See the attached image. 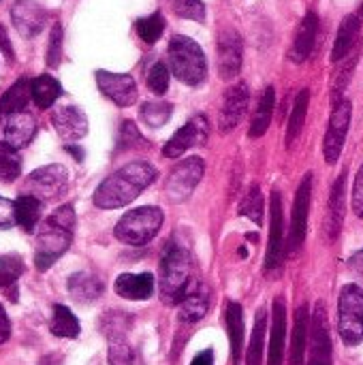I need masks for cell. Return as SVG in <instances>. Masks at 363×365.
Masks as SVG:
<instances>
[{
  "label": "cell",
  "instance_id": "1",
  "mask_svg": "<svg viewBox=\"0 0 363 365\" xmlns=\"http://www.w3.org/2000/svg\"><path fill=\"white\" fill-rule=\"evenodd\" d=\"M156 178V169L145 160H133L111 175H107L96 192H94V205L101 210H118L128 203H133Z\"/></svg>",
  "mask_w": 363,
  "mask_h": 365
},
{
  "label": "cell",
  "instance_id": "2",
  "mask_svg": "<svg viewBox=\"0 0 363 365\" xmlns=\"http://www.w3.org/2000/svg\"><path fill=\"white\" fill-rule=\"evenodd\" d=\"M75 231L73 205L58 207L45 222H41L34 240V265L39 272L49 269L71 246Z\"/></svg>",
  "mask_w": 363,
  "mask_h": 365
},
{
  "label": "cell",
  "instance_id": "3",
  "mask_svg": "<svg viewBox=\"0 0 363 365\" xmlns=\"http://www.w3.org/2000/svg\"><path fill=\"white\" fill-rule=\"evenodd\" d=\"M190 274H193V265H190V255L182 244H169L163 261H160V299L169 306L173 304H182V299L188 295L190 287Z\"/></svg>",
  "mask_w": 363,
  "mask_h": 365
},
{
  "label": "cell",
  "instance_id": "4",
  "mask_svg": "<svg viewBox=\"0 0 363 365\" xmlns=\"http://www.w3.org/2000/svg\"><path fill=\"white\" fill-rule=\"evenodd\" d=\"M169 68L186 86H199L208 77L203 49L197 41L184 34H175L169 41Z\"/></svg>",
  "mask_w": 363,
  "mask_h": 365
},
{
  "label": "cell",
  "instance_id": "5",
  "mask_svg": "<svg viewBox=\"0 0 363 365\" xmlns=\"http://www.w3.org/2000/svg\"><path fill=\"white\" fill-rule=\"evenodd\" d=\"M160 227H163V212L158 207L148 205V207H137V210L126 212L118 220L113 233L122 244L145 246L150 240L156 237Z\"/></svg>",
  "mask_w": 363,
  "mask_h": 365
},
{
  "label": "cell",
  "instance_id": "6",
  "mask_svg": "<svg viewBox=\"0 0 363 365\" xmlns=\"http://www.w3.org/2000/svg\"><path fill=\"white\" fill-rule=\"evenodd\" d=\"M338 331L344 344L355 346L363 338V291L347 284L338 299Z\"/></svg>",
  "mask_w": 363,
  "mask_h": 365
},
{
  "label": "cell",
  "instance_id": "7",
  "mask_svg": "<svg viewBox=\"0 0 363 365\" xmlns=\"http://www.w3.org/2000/svg\"><path fill=\"white\" fill-rule=\"evenodd\" d=\"M68 186V171L62 165H47L41 169H34L26 180H24V190L26 195L43 201H53L66 192Z\"/></svg>",
  "mask_w": 363,
  "mask_h": 365
},
{
  "label": "cell",
  "instance_id": "8",
  "mask_svg": "<svg viewBox=\"0 0 363 365\" xmlns=\"http://www.w3.org/2000/svg\"><path fill=\"white\" fill-rule=\"evenodd\" d=\"M351 111H353V107H351V103L347 98H342V101H338L334 105V111H332V118H329V128H327L325 141H323V156H325L327 165L338 163V158L342 154L347 133H349V126H351Z\"/></svg>",
  "mask_w": 363,
  "mask_h": 365
},
{
  "label": "cell",
  "instance_id": "9",
  "mask_svg": "<svg viewBox=\"0 0 363 365\" xmlns=\"http://www.w3.org/2000/svg\"><path fill=\"white\" fill-rule=\"evenodd\" d=\"M310 201H312V173H306L297 195H295V205H293V216H291V231H289V255H297L304 246L306 240V229H308V212H310Z\"/></svg>",
  "mask_w": 363,
  "mask_h": 365
},
{
  "label": "cell",
  "instance_id": "10",
  "mask_svg": "<svg viewBox=\"0 0 363 365\" xmlns=\"http://www.w3.org/2000/svg\"><path fill=\"white\" fill-rule=\"evenodd\" d=\"M203 171H205V165L201 158L197 156H190L186 160H182L167 178L165 182V188H167V195L173 199V201H184L190 197V192L195 190V186L201 182L203 178Z\"/></svg>",
  "mask_w": 363,
  "mask_h": 365
},
{
  "label": "cell",
  "instance_id": "11",
  "mask_svg": "<svg viewBox=\"0 0 363 365\" xmlns=\"http://www.w3.org/2000/svg\"><path fill=\"white\" fill-rule=\"evenodd\" d=\"M308 365H332V336L325 306L319 302L310 319V357Z\"/></svg>",
  "mask_w": 363,
  "mask_h": 365
},
{
  "label": "cell",
  "instance_id": "12",
  "mask_svg": "<svg viewBox=\"0 0 363 365\" xmlns=\"http://www.w3.org/2000/svg\"><path fill=\"white\" fill-rule=\"evenodd\" d=\"M96 86L118 107H131V105L137 103V96H139L137 94V83L126 73L96 71Z\"/></svg>",
  "mask_w": 363,
  "mask_h": 365
},
{
  "label": "cell",
  "instance_id": "13",
  "mask_svg": "<svg viewBox=\"0 0 363 365\" xmlns=\"http://www.w3.org/2000/svg\"><path fill=\"white\" fill-rule=\"evenodd\" d=\"M270 242H267V257L265 269L276 272L282 263V246H285V220H282V197L280 192H272L270 197Z\"/></svg>",
  "mask_w": 363,
  "mask_h": 365
},
{
  "label": "cell",
  "instance_id": "14",
  "mask_svg": "<svg viewBox=\"0 0 363 365\" xmlns=\"http://www.w3.org/2000/svg\"><path fill=\"white\" fill-rule=\"evenodd\" d=\"M51 124L62 141L73 143L88 135V115L77 105H60L51 111Z\"/></svg>",
  "mask_w": 363,
  "mask_h": 365
},
{
  "label": "cell",
  "instance_id": "15",
  "mask_svg": "<svg viewBox=\"0 0 363 365\" xmlns=\"http://www.w3.org/2000/svg\"><path fill=\"white\" fill-rule=\"evenodd\" d=\"M208 133H210L208 120H205L203 115H197V118L188 120V122H186V124L167 141V143H165L163 154H165L167 158H178V156H182L184 152H188L190 148L201 145V143L208 139Z\"/></svg>",
  "mask_w": 363,
  "mask_h": 365
},
{
  "label": "cell",
  "instance_id": "16",
  "mask_svg": "<svg viewBox=\"0 0 363 365\" xmlns=\"http://www.w3.org/2000/svg\"><path fill=\"white\" fill-rule=\"evenodd\" d=\"M244 47L242 38L233 28H227L218 36V73L223 79H233L242 71Z\"/></svg>",
  "mask_w": 363,
  "mask_h": 365
},
{
  "label": "cell",
  "instance_id": "17",
  "mask_svg": "<svg viewBox=\"0 0 363 365\" xmlns=\"http://www.w3.org/2000/svg\"><path fill=\"white\" fill-rule=\"evenodd\" d=\"M248 101H250V90L248 86L235 83L225 92L223 98V107H220V115H218V128L220 133H231L244 118L246 109H248Z\"/></svg>",
  "mask_w": 363,
  "mask_h": 365
},
{
  "label": "cell",
  "instance_id": "18",
  "mask_svg": "<svg viewBox=\"0 0 363 365\" xmlns=\"http://www.w3.org/2000/svg\"><path fill=\"white\" fill-rule=\"evenodd\" d=\"M11 19L21 36L32 38L45 28L47 11L34 0H15L11 6Z\"/></svg>",
  "mask_w": 363,
  "mask_h": 365
},
{
  "label": "cell",
  "instance_id": "19",
  "mask_svg": "<svg viewBox=\"0 0 363 365\" xmlns=\"http://www.w3.org/2000/svg\"><path fill=\"white\" fill-rule=\"evenodd\" d=\"M0 133H2V141L6 145H11L13 150H21L36 135V120L28 111L4 115V120L0 124Z\"/></svg>",
  "mask_w": 363,
  "mask_h": 365
},
{
  "label": "cell",
  "instance_id": "20",
  "mask_svg": "<svg viewBox=\"0 0 363 365\" xmlns=\"http://www.w3.org/2000/svg\"><path fill=\"white\" fill-rule=\"evenodd\" d=\"M113 289L124 299L143 302V299H150L152 293H154V276L150 272H143V274H122V276H118Z\"/></svg>",
  "mask_w": 363,
  "mask_h": 365
},
{
  "label": "cell",
  "instance_id": "21",
  "mask_svg": "<svg viewBox=\"0 0 363 365\" xmlns=\"http://www.w3.org/2000/svg\"><path fill=\"white\" fill-rule=\"evenodd\" d=\"M285 340H287V306H285V299L278 297V299H274L272 334H270V361H267V365H282Z\"/></svg>",
  "mask_w": 363,
  "mask_h": 365
},
{
  "label": "cell",
  "instance_id": "22",
  "mask_svg": "<svg viewBox=\"0 0 363 365\" xmlns=\"http://www.w3.org/2000/svg\"><path fill=\"white\" fill-rule=\"evenodd\" d=\"M317 32H319V17H317V13L310 11V13H306V17L302 19L300 28H297L295 41H293V47H291V60L304 62L312 53Z\"/></svg>",
  "mask_w": 363,
  "mask_h": 365
},
{
  "label": "cell",
  "instance_id": "23",
  "mask_svg": "<svg viewBox=\"0 0 363 365\" xmlns=\"http://www.w3.org/2000/svg\"><path fill=\"white\" fill-rule=\"evenodd\" d=\"M344 212H347V171L336 180L332 199H329V222H327V233L332 240L338 237L342 222H344Z\"/></svg>",
  "mask_w": 363,
  "mask_h": 365
},
{
  "label": "cell",
  "instance_id": "24",
  "mask_svg": "<svg viewBox=\"0 0 363 365\" xmlns=\"http://www.w3.org/2000/svg\"><path fill=\"white\" fill-rule=\"evenodd\" d=\"M68 293L77 304H92L103 295V282L92 274L79 272L68 278Z\"/></svg>",
  "mask_w": 363,
  "mask_h": 365
},
{
  "label": "cell",
  "instance_id": "25",
  "mask_svg": "<svg viewBox=\"0 0 363 365\" xmlns=\"http://www.w3.org/2000/svg\"><path fill=\"white\" fill-rule=\"evenodd\" d=\"M308 329H310V317L308 308L302 306L295 314V327H293V340H291V353L289 365H304L306 349H308Z\"/></svg>",
  "mask_w": 363,
  "mask_h": 365
},
{
  "label": "cell",
  "instance_id": "26",
  "mask_svg": "<svg viewBox=\"0 0 363 365\" xmlns=\"http://www.w3.org/2000/svg\"><path fill=\"white\" fill-rule=\"evenodd\" d=\"M210 310V293L205 287H195L188 291V295L180 304V319L184 323H197L201 321Z\"/></svg>",
  "mask_w": 363,
  "mask_h": 365
},
{
  "label": "cell",
  "instance_id": "27",
  "mask_svg": "<svg viewBox=\"0 0 363 365\" xmlns=\"http://www.w3.org/2000/svg\"><path fill=\"white\" fill-rule=\"evenodd\" d=\"M227 331H229V342H231V355H233V364L240 365L242 361V344H244V310L240 304L231 302L227 306Z\"/></svg>",
  "mask_w": 363,
  "mask_h": 365
},
{
  "label": "cell",
  "instance_id": "28",
  "mask_svg": "<svg viewBox=\"0 0 363 365\" xmlns=\"http://www.w3.org/2000/svg\"><path fill=\"white\" fill-rule=\"evenodd\" d=\"M274 105H276V90L272 86H267L259 98V105H257V111L252 115V122H250V137L252 139H259L267 133L270 128V122H272V115H274Z\"/></svg>",
  "mask_w": 363,
  "mask_h": 365
},
{
  "label": "cell",
  "instance_id": "29",
  "mask_svg": "<svg viewBox=\"0 0 363 365\" xmlns=\"http://www.w3.org/2000/svg\"><path fill=\"white\" fill-rule=\"evenodd\" d=\"M359 28H362V19L357 15H347L340 24V30H338V36H336V43H334V51H332V60L338 62L342 58H347L357 41V34H359Z\"/></svg>",
  "mask_w": 363,
  "mask_h": 365
},
{
  "label": "cell",
  "instance_id": "30",
  "mask_svg": "<svg viewBox=\"0 0 363 365\" xmlns=\"http://www.w3.org/2000/svg\"><path fill=\"white\" fill-rule=\"evenodd\" d=\"M32 98L30 92V81L28 79H17L2 96H0V115H11L19 113L28 107V101Z\"/></svg>",
  "mask_w": 363,
  "mask_h": 365
},
{
  "label": "cell",
  "instance_id": "31",
  "mask_svg": "<svg viewBox=\"0 0 363 365\" xmlns=\"http://www.w3.org/2000/svg\"><path fill=\"white\" fill-rule=\"evenodd\" d=\"M30 92H32V101L41 107V109H47L51 107L58 96L62 94V86L56 77L51 75H39L30 81Z\"/></svg>",
  "mask_w": 363,
  "mask_h": 365
},
{
  "label": "cell",
  "instance_id": "32",
  "mask_svg": "<svg viewBox=\"0 0 363 365\" xmlns=\"http://www.w3.org/2000/svg\"><path fill=\"white\" fill-rule=\"evenodd\" d=\"M308 105H310V90L304 88L293 103L291 115H289V126H287V148H291L297 137L302 135V128L306 124V113H308Z\"/></svg>",
  "mask_w": 363,
  "mask_h": 365
},
{
  "label": "cell",
  "instance_id": "33",
  "mask_svg": "<svg viewBox=\"0 0 363 365\" xmlns=\"http://www.w3.org/2000/svg\"><path fill=\"white\" fill-rule=\"evenodd\" d=\"M49 329L56 338H77L81 327H79V321L77 317L62 304L53 306V314H51V323H49Z\"/></svg>",
  "mask_w": 363,
  "mask_h": 365
},
{
  "label": "cell",
  "instance_id": "34",
  "mask_svg": "<svg viewBox=\"0 0 363 365\" xmlns=\"http://www.w3.org/2000/svg\"><path fill=\"white\" fill-rule=\"evenodd\" d=\"M15 216H17V225L24 231L32 233L41 220V201L30 195H21L15 201Z\"/></svg>",
  "mask_w": 363,
  "mask_h": 365
},
{
  "label": "cell",
  "instance_id": "35",
  "mask_svg": "<svg viewBox=\"0 0 363 365\" xmlns=\"http://www.w3.org/2000/svg\"><path fill=\"white\" fill-rule=\"evenodd\" d=\"M265 329H267V314L261 308L255 317V329L248 349V365H261L263 361V346H265Z\"/></svg>",
  "mask_w": 363,
  "mask_h": 365
},
{
  "label": "cell",
  "instance_id": "36",
  "mask_svg": "<svg viewBox=\"0 0 363 365\" xmlns=\"http://www.w3.org/2000/svg\"><path fill=\"white\" fill-rule=\"evenodd\" d=\"M19 173H21V158L17 150L0 141V182L11 184L19 178Z\"/></svg>",
  "mask_w": 363,
  "mask_h": 365
},
{
  "label": "cell",
  "instance_id": "37",
  "mask_svg": "<svg viewBox=\"0 0 363 365\" xmlns=\"http://www.w3.org/2000/svg\"><path fill=\"white\" fill-rule=\"evenodd\" d=\"M141 120L152 126V128H160L169 122L171 113H173V105L167 101H152V103H143L141 105Z\"/></svg>",
  "mask_w": 363,
  "mask_h": 365
},
{
  "label": "cell",
  "instance_id": "38",
  "mask_svg": "<svg viewBox=\"0 0 363 365\" xmlns=\"http://www.w3.org/2000/svg\"><path fill=\"white\" fill-rule=\"evenodd\" d=\"M163 32H165V17L158 11L152 13V15H148V17H141L137 21V34L148 45L156 43L163 36Z\"/></svg>",
  "mask_w": 363,
  "mask_h": 365
},
{
  "label": "cell",
  "instance_id": "39",
  "mask_svg": "<svg viewBox=\"0 0 363 365\" xmlns=\"http://www.w3.org/2000/svg\"><path fill=\"white\" fill-rule=\"evenodd\" d=\"M24 274V259L19 255L0 257V289H11Z\"/></svg>",
  "mask_w": 363,
  "mask_h": 365
},
{
  "label": "cell",
  "instance_id": "40",
  "mask_svg": "<svg viewBox=\"0 0 363 365\" xmlns=\"http://www.w3.org/2000/svg\"><path fill=\"white\" fill-rule=\"evenodd\" d=\"M263 212H265V205H263V195H261V188L259 186H252L248 190V195L242 199V205H240V214L250 218L252 222L261 225L263 222Z\"/></svg>",
  "mask_w": 363,
  "mask_h": 365
},
{
  "label": "cell",
  "instance_id": "41",
  "mask_svg": "<svg viewBox=\"0 0 363 365\" xmlns=\"http://www.w3.org/2000/svg\"><path fill=\"white\" fill-rule=\"evenodd\" d=\"M169 68L163 64V62H156V64H152L150 66V71H148V88L156 94V96H163L167 90H169Z\"/></svg>",
  "mask_w": 363,
  "mask_h": 365
},
{
  "label": "cell",
  "instance_id": "42",
  "mask_svg": "<svg viewBox=\"0 0 363 365\" xmlns=\"http://www.w3.org/2000/svg\"><path fill=\"white\" fill-rule=\"evenodd\" d=\"M145 145H148V143H145V139L141 137L139 128H137L131 120L122 122V126H120V137H118V148H120V150H133V148H145Z\"/></svg>",
  "mask_w": 363,
  "mask_h": 365
},
{
  "label": "cell",
  "instance_id": "43",
  "mask_svg": "<svg viewBox=\"0 0 363 365\" xmlns=\"http://www.w3.org/2000/svg\"><path fill=\"white\" fill-rule=\"evenodd\" d=\"M173 11L184 17V19H193V21H203L205 19V4L201 0H171Z\"/></svg>",
  "mask_w": 363,
  "mask_h": 365
},
{
  "label": "cell",
  "instance_id": "44",
  "mask_svg": "<svg viewBox=\"0 0 363 365\" xmlns=\"http://www.w3.org/2000/svg\"><path fill=\"white\" fill-rule=\"evenodd\" d=\"M109 365H133V351L122 338H109Z\"/></svg>",
  "mask_w": 363,
  "mask_h": 365
},
{
  "label": "cell",
  "instance_id": "45",
  "mask_svg": "<svg viewBox=\"0 0 363 365\" xmlns=\"http://www.w3.org/2000/svg\"><path fill=\"white\" fill-rule=\"evenodd\" d=\"M62 38H64L62 24H53L49 34V47H47V66L51 68H56L62 60Z\"/></svg>",
  "mask_w": 363,
  "mask_h": 365
},
{
  "label": "cell",
  "instance_id": "46",
  "mask_svg": "<svg viewBox=\"0 0 363 365\" xmlns=\"http://www.w3.org/2000/svg\"><path fill=\"white\" fill-rule=\"evenodd\" d=\"M17 225V216H15V203L0 197V229H11Z\"/></svg>",
  "mask_w": 363,
  "mask_h": 365
},
{
  "label": "cell",
  "instance_id": "47",
  "mask_svg": "<svg viewBox=\"0 0 363 365\" xmlns=\"http://www.w3.org/2000/svg\"><path fill=\"white\" fill-rule=\"evenodd\" d=\"M353 210L359 218H363V165L355 178V186H353Z\"/></svg>",
  "mask_w": 363,
  "mask_h": 365
},
{
  "label": "cell",
  "instance_id": "48",
  "mask_svg": "<svg viewBox=\"0 0 363 365\" xmlns=\"http://www.w3.org/2000/svg\"><path fill=\"white\" fill-rule=\"evenodd\" d=\"M11 336V323H9V317L4 312V308L0 306V344H4Z\"/></svg>",
  "mask_w": 363,
  "mask_h": 365
},
{
  "label": "cell",
  "instance_id": "49",
  "mask_svg": "<svg viewBox=\"0 0 363 365\" xmlns=\"http://www.w3.org/2000/svg\"><path fill=\"white\" fill-rule=\"evenodd\" d=\"M190 365H214V353L212 351H203V353H199Z\"/></svg>",
  "mask_w": 363,
  "mask_h": 365
},
{
  "label": "cell",
  "instance_id": "50",
  "mask_svg": "<svg viewBox=\"0 0 363 365\" xmlns=\"http://www.w3.org/2000/svg\"><path fill=\"white\" fill-rule=\"evenodd\" d=\"M351 272L355 274V276H362L363 278V252H357L353 259H351Z\"/></svg>",
  "mask_w": 363,
  "mask_h": 365
},
{
  "label": "cell",
  "instance_id": "51",
  "mask_svg": "<svg viewBox=\"0 0 363 365\" xmlns=\"http://www.w3.org/2000/svg\"><path fill=\"white\" fill-rule=\"evenodd\" d=\"M0 49L9 56V60H13V47H11V43H9V38H6L2 26H0Z\"/></svg>",
  "mask_w": 363,
  "mask_h": 365
},
{
  "label": "cell",
  "instance_id": "52",
  "mask_svg": "<svg viewBox=\"0 0 363 365\" xmlns=\"http://www.w3.org/2000/svg\"><path fill=\"white\" fill-rule=\"evenodd\" d=\"M66 152H71L75 160H83V150L81 148H75L73 143H66Z\"/></svg>",
  "mask_w": 363,
  "mask_h": 365
},
{
  "label": "cell",
  "instance_id": "53",
  "mask_svg": "<svg viewBox=\"0 0 363 365\" xmlns=\"http://www.w3.org/2000/svg\"><path fill=\"white\" fill-rule=\"evenodd\" d=\"M362 17H363V6H362Z\"/></svg>",
  "mask_w": 363,
  "mask_h": 365
}]
</instances>
